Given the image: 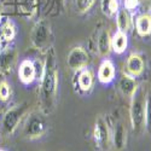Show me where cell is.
<instances>
[{"label":"cell","mask_w":151,"mask_h":151,"mask_svg":"<svg viewBox=\"0 0 151 151\" xmlns=\"http://www.w3.org/2000/svg\"><path fill=\"white\" fill-rule=\"evenodd\" d=\"M58 90V70L56 67L55 51L50 47L46 62L42 69V78L40 85V97L41 104L45 114H50L55 108Z\"/></svg>","instance_id":"cell-1"},{"label":"cell","mask_w":151,"mask_h":151,"mask_svg":"<svg viewBox=\"0 0 151 151\" xmlns=\"http://www.w3.org/2000/svg\"><path fill=\"white\" fill-rule=\"evenodd\" d=\"M145 100L146 96L142 87L138 90L131 98V123L134 133H140L145 127Z\"/></svg>","instance_id":"cell-2"},{"label":"cell","mask_w":151,"mask_h":151,"mask_svg":"<svg viewBox=\"0 0 151 151\" xmlns=\"http://www.w3.org/2000/svg\"><path fill=\"white\" fill-rule=\"evenodd\" d=\"M29 104L27 102H23L18 105H15L14 108L9 109L1 121V134L7 137L14 134V132L17 129L19 122L22 121L23 116L28 112Z\"/></svg>","instance_id":"cell-3"},{"label":"cell","mask_w":151,"mask_h":151,"mask_svg":"<svg viewBox=\"0 0 151 151\" xmlns=\"http://www.w3.org/2000/svg\"><path fill=\"white\" fill-rule=\"evenodd\" d=\"M46 129L47 122L45 116L39 112H32L23 126V135L27 139H37L45 134Z\"/></svg>","instance_id":"cell-4"},{"label":"cell","mask_w":151,"mask_h":151,"mask_svg":"<svg viewBox=\"0 0 151 151\" xmlns=\"http://www.w3.org/2000/svg\"><path fill=\"white\" fill-rule=\"evenodd\" d=\"M52 33L50 24L45 21H41L35 24L32 32V45L36 50H48L51 47Z\"/></svg>","instance_id":"cell-5"},{"label":"cell","mask_w":151,"mask_h":151,"mask_svg":"<svg viewBox=\"0 0 151 151\" xmlns=\"http://www.w3.org/2000/svg\"><path fill=\"white\" fill-rule=\"evenodd\" d=\"M93 139L96 145L103 151L109 150L110 147V132L108 122L103 116H98L94 122L93 128Z\"/></svg>","instance_id":"cell-6"},{"label":"cell","mask_w":151,"mask_h":151,"mask_svg":"<svg viewBox=\"0 0 151 151\" xmlns=\"http://www.w3.org/2000/svg\"><path fill=\"white\" fill-rule=\"evenodd\" d=\"M90 63V55L82 46H76L70 50L67 56V65L73 70L79 73L80 70L87 68Z\"/></svg>","instance_id":"cell-7"},{"label":"cell","mask_w":151,"mask_h":151,"mask_svg":"<svg viewBox=\"0 0 151 151\" xmlns=\"http://www.w3.org/2000/svg\"><path fill=\"white\" fill-rule=\"evenodd\" d=\"M36 67L30 59H23L19 63L18 78L23 85H32L36 79Z\"/></svg>","instance_id":"cell-8"},{"label":"cell","mask_w":151,"mask_h":151,"mask_svg":"<svg viewBox=\"0 0 151 151\" xmlns=\"http://www.w3.org/2000/svg\"><path fill=\"white\" fill-rule=\"evenodd\" d=\"M115 76H116V69H115L114 63L106 58L103 59L97 73L98 81L103 85H109L115 80Z\"/></svg>","instance_id":"cell-9"},{"label":"cell","mask_w":151,"mask_h":151,"mask_svg":"<svg viewBox=\"0 0 151 151\" xmlns=\"http://www.w3.org/2000/svg\"><path fill=\"white\" fill-rule=\"evenodd\" d=\"M144 67H145V63H144L143 57L138 53H132L128 56L127 60H126L124 69H126V74H128L134 78H138L143 74Z\"/></svg>","instance_id":"cell-10"},{"label":"cell","mask_w":151,"mask_h":151,"mask_svg":"<svg viewBox=\"0 0 151 151\" xmlns=\"http://www.w3.org/2000/svg\"><path fill=\"white\" fill-rule=\"evenodd\" d=\"M17 60V51L15 47H5L0 52V71L7 74L12 70Z\"/></svg>","instance_id":"cell-11"},{"label":"cell","mask_w":151,"mask_h":151,"mask_svg":"<svg viewBox=\"0 0 151 151\" xmlns=\"http://www.w3.org/2000/svg\"><path fill=\"white\" fill-rule=\"evenodd\" d=\"M138 82L135 80L134 76H131L128 74H123L119 80V90L121 91V93L128 98H132V96L135 93V91L138 90Z\"/></svg>","instance_id":"cell-12"},{"label":"cell","mask_w":151,"mask_h":151,"mask_svg":"<svg viewBox=\"0 0 151 151\" xmlns=\"http://www.w3.org/2000/svg\"><path fill=\"white\" fill-rule=\"evenodd\" d=\"M97 50L100 57H103L104 59L110 55L112 51L111 48V36L108 29H103L98 35V40H97Z\"/></svg>","instance_id":"cell-13"},{"label":"cell","mask_w":151,"mask_h":151,"mask_svg":"<svg viewBox=\"0 0 151 151\" xmlns=\"http://www.w3.org/2000/svg\"><path fill=\"white\" fill-rule=\"evenodd\" d=\"M93 85H94V75L92 70L88 68L80 70L78 74V86L80 91L90 92L93 88Z\"/></svg>","instance_id":"cell-14"},{"label":"cell","mask_w":151,"mask_h":151,"mask_svg":"<svg viewBox=\"0 0 151 151\" xmlns=\"http://www.w3.org/2000/svg\"><path fill=\"white\" fill-rule=\"evenodd\" d=\"M112 140H114V146L116 151H121L127 143V129H126L123 122L119 121L115 124L114 128V135H112Z\"/></svg>","instance_id":"cell-15"},{"label":"cell","mask_w":151,"mask_h":151,"mask_svg":"<svg viewBox=\"0 0 151 151\" xmlns=\"http://www.w3.org/2000/svg\"><path fill=\"white\" fill-rule=\"evenodd\" d=\"M128 46V35L127 33H123L117 30L111 36V48L112 51L117 55H122Z\"/></svg>","instance_id":"cell-16"},{"label":"cell","mask_w":151,"mask_h":151,"mask_svg":"<svg viewBox=\"0 0 151 151\" xmlns=\"http://www.w3.org/2000/svg\"><path fill=\"white\" fill-rule=\"evenodd\" d=\"M116 24H117V30H121L123 33H128L132 29V16L128 10L120 9L116 14Z\"/></svg>","instance_id":"cell-17"},{"label":"cell","mask_w":151,"mask_h":151,"mask_svg":"<svg viewBox=\"0 0 151 151\" xmlns=\"http://www.w3.org/2000/svg\"><path fill=\"white\" fill-rule=\"evenodd\" d=\"M135 29L138 35L143 37L151 34V16L147 14L139 15L135 19Z\"/></svg>","instance_id":"cell-18"},{"label":"cell","mask_w":151,"mask_h":151,"mask_svg":"<svg viewBox=\"0 0 151 151\" xmlns=\"http://www.w3.org/2000/svg\"><path fill=\"white\" fill-rule=\"evenodd\" d=\"M16 36V27L10 19H5L0 24V37L3 41L11 42Z\"/></svg>","instance_id":"cell-19"},{"label":"cell","mask_w":151,"mask_h":151,"mask_svg":"<svg viewBox=\"0 0 151 151\" xmlns=\"http://www.w3.org/2000/svg\"><path fill=\"white\" fill-rule=\"evenodd\" d=\"M100 10L106 17H115L120 10L119 0H102L100 1Z\"/></svg>","instance_id":"cell-20"},{"label":"cell","mask_w":151,"mask_h":151,"mask_svg":"<svg viewBox=\"0 0 151 151\" xmlns=\"http://www.w3.org/2000/svg\"><path fill=\"white\" fill-rule=\"evenodd\" d=\"M75 3V10L78 14H87L91 9L94 6L96 0H74Z\"/></svg>","instance_id":"cell-21"},{"label":"cell","mask_w":151,"mask_h":151,"mask_svg":"<svg viewBox=\"0 0 151 151\" xmlns=\"http://www.w3.org/2000/svg\"><path fill=\"white\" fill-rule=\"evenodd\" d=\"M145 126L149 132H151V91L146 94L145 100Z\"/></svg>","instance_id":"cell-22"},{"label":"cell","mask_w":151,"mask_h":151,"mask_svg":"<svg viewBox=\"0 0 151 151\" xmlns=\"http://www.w3.org/2000/svg\"><path fill=\"white\" fill-rule=\"evenodd\" d=\"M11 96V87L7 83V81H0V100L6 102Z\"/></svg>","instance_id":"cell-23"},{"label":"cell","mask_w":151,"mask_h":151,"mask_svg":"<svg viewBox=\"0 0 151 151\" xmlns=\"http://www.w3.org/2000/svg\"><path fill=\"white\" fill-rule=\"evenodd\" d=\"M138 5H139V0H123V6L128 11L135 10L138 7Z\"/></svg>","instance_id":"cell-24"},{"label":"cell","mask_w":151,"mask_h":151,"mask_svg":"<svg viewBox=\"0 0 151 151\" xmlns=\"http://www.w3.org/2000/svg\"><path fill=\"white\" fill-rule=\"evenodd\" d=\"M0 21H1V9H0Z\"/></svg>","instance_id":"cell-25"},{"label":"cell","mask_w":151,"mask_h":151,"mask_svg":"<svg viewBox=\"0 0 151 151\" xmlns=\"http://www.w3.org/2000/svg\"><path fill=\"white\" fill-rule=\"evenodd\" d=\"M0 151H3V150H0Z\"/></svg>","instance_id":"cell-26"}]
</instances>
